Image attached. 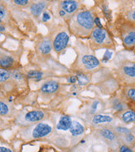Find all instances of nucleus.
I'll return each instance as SVG.
<instances>
[{
  "instance_id": "nucleus-11",
  "label": "nucleus",
  "mask_w": 135,
  "mask_h": 152,
  "mask_svg": "<svg viewBox=\"0 0 135 152\" xmlns=\"http://www.w3.org/2000/svg\"><path fill=\"white\" fill-rule=\"evenodd\" d=\"M114 121V118L110 115L107 114H101L97 113L93 115L92 118L90 119V123L93 126L101 125V124H108L111 123Z\"/></svg>"
},
{
  "instance_id": "nucleus-30",
  "label": "nucleus",
  "mask_w": 135,
  "mask_h": 152,
  "mask_svg": "<svg viewBox=\"0 0 135 152\" xmlns=\"http://www.w3.org/2000/svg\"><path fill=\"white\" fill-rule=\"evenodd\" d=\"M113 56V52L111 50H105V52H104V56L102 57V60L101 61L103 62V63H107L111 58H112Z\"/></svg>"
},
{
  "instance_id": "nucleus-28",
  "label": "nucleus",
  "mask_w": 135,
  "mask_h": 152,
  "mask_svg": "<svg viewBox=\"0 0 135 152\" xmlns=\"http://www.w3.org/2000/svg\"><path fill=\"white\" fill-rule=\"evenodd\" d=\"M102 11H103V13L104 15L105 16V18L109 20L112 18V13H111V10L109 8V6L107 4H104L102 6Z\"/></svg>"
},
{
  "instance_id": "nucleus-35",
  "label": "nucleus",
  "mask_w": 135,
  "mask_h": 152,
  "mask_svg": "<svg viewBox=\"0 0 135 152\" xmlns=\"http://www.w3.org/2000/svg\"><path fill=\"white\" fill-rule=\"evenodd\" d=\"M119 152H134L129 146H128L127 145H120Z\"/></svg>"
},
{
  "instance_id": "nucleus-33",
  "label": "nucleus",
  "mask_w": 135,
  "mask_h": 152,
  "mask_svg": "<svg viewBox=\"0 0 135 152\" xmlns=\"http://www.w3.org/2000/svg\"><path fill=\"white\" fill-rule=\"evenodd\" d=\"M11 77L12 78H13L14 80H23V75L21 74V73L18 72V71H16V70H14V71L11 72Z\"/></svg>"
},
{
  "instance_id": "nucleus-22",
  "label": "nucleus",
  "mask_w": 135,
  "mask_h": 152,
  "mask_svg": "<svg viewBox=\"0 0 135 152\" xmlns=\"http://www.w3.org/2000/svg\"><path fill=\"white\" fill-rule=\"evenodd\" d=\"M43 76V73L42 71H39V70H30L27 74V78L31 79V80H37V81L42 80Z\"/></svg>"
},
{
  "instance_id": "nucleus-19",
  "label": "nucleus",
  "mask_w": 135,
  "mask_h": 152,
  "mask_svg": "<svg viewBox=\"0 0 135 152\" xmlns=\"http://www.w3.org/2000/svg\"><path fill=\"white\" fill-rule=\"evenodd\" d=\"M121 121L125 124L135 122V112L134 110H125L120 114Z\"/></svg>"
},
{
  "instance_id": "nucleus-40",
  "label": "nucleus",
  "mask_w": 135,
  "mask_h": 152,
  "mask_svg": "<svg viewBox=\"0 0 135 152\" xmlns=\"http://www.w3.org/2000/svg\"><path fill=\"white\" fill-rule=\"evenodd\" d=\"M4 31H5V27L2 24H0V32H4Z\"/></svg>"
},
{
  "instance_id": "nucleus-2",
  "label": "nucleus",
  "mask_w": 135,
  "mask_h": 152,
  "mask_svg": "<svg viewBox=\"0 0 135 152\" xmlns=\"http://www.w3.org/2000/svg\"><path fill=\"white\" fill-rule=\"evenodd\" d=\"M53 131L52 125L47 122H39L21 130V136L26 141L42 139L49 136Z\"/></svg>"
},
{
  "instance_id": "nucleus-9",
  "label": "nucleus",
  "mask_w": 135,
  "mask_h": 152,
  "mask_svg": "<svg viewBox=\"0 0 135 152\" xmlns=\"http://www.w3.org/2000/svg\"><path fill=\"white\" fill-rule=\"evenodd\" d=\"M60 8L67 13V15H73L79 8V3L76 0H62L60 4Z\"/></svg>"
},
{
  "instance_id": "nucleus-14",
  "label": "nucleus",
  "mask_w": 135,
  "mask_h": 152,
  "mask_svg": "<svg viewBox=\"0 0 135 152\" xmlns=\"http://www.w3.org/2000/svg\"><path fill=\"white\" fill-rule=\"evenodd\" d=\"M72 119L71 118L68 116V115H63L62 116L59 121L56 123V128L58 131H63V132H66L68 131L70 128V126L72 125Z\"/></svg>"
},
{
  "instance_id": "nucleus-39",
  "label": "nucleus",
  "mask_w": 135,
  "mask_h": 152,
  "mask_svg": "<svg viewBox=\"0 0 135 152\" xmlns=\"http://www.w3.org/2000/svg\"><path fill=\"white\" fill-rule=\"evenodd\" d=\"M0 152H12L10 149L6 147H0Z\"/></svg>"
},
{
  "instance_id": "nucleus-18",
  "label": "nucleus",
  "mask_w": 135,
  "mask_h": 152,
  "mask_svg": "<svg viewBox=\"0 0 135 152\" xmlns=\"http://www.w3.org/2000/svg\"><path fill=\"white\" fill-rule=\"evenodd\" d=\"M110 104L113 109L118 113H123L127 109V104L120 98H113L110 101Z\"/></svg>"
},
{
  "instance_id": "nucleus-10",
  "label": "nucleus",
  "mask_w": 135,
  "mask_h": 152,
  "mask_svg": "<svg viewBox=\"0 0 135 152\" xmlns=\"http://www.w3.org/2000/svg\"><path fill=\"white\" fill-rule=\"evenodd\" d=\"M60 88V84L56 80H47L44 82L40 90L43 94H52L57 92Z\"/></svg>"
},
{
  "instance_id": "nucleus-42",
  "label": "nucleus",
  "mask_w": 135,
  "mask_h": 152,
  "mask_svg": "<svg viewBox=\"0 0 135 152\" xmlns=\"http://www.w3.org/2000/svg\"><path fill=\"white\" fill-rule=\"evenodd\" d=\"M45 1H46V2H48V1H49V0H45Z\"/></svg>"
},
{
  "instance_id": "nucleus-34",
  "label": "nucleus",
  "mask_w": 135,
  "mask_h": 152,
  "mask_svg": "<svg viewBox=\"0 0 135 152\" xmlns=\"http://www.w3.org/2000/svg\"><path fill=\"white\" fill-rule=\"evenodd\" d=\"M51 14L49 12L47 11H44L43 12V15H42V21H43V23H46V22H48L49 20L51 19Z\"/></svg>"
},
{
  "instance_id": "nucleus-46",
  "label": "nucleus",
  "mask_w": 135,
  "mask_h": 152,
  "mask_svg": "<svg viewBox=\"0 0 135 152\" xmlns=\"http://www.w3.org/2000/svg\"><path fill=\"white\" fill-rule=\"evenodd\" d=\"M134 1H135V0H134Z\"/></svg>"
},
{
  "instance_id": "nucleus-37",
  "label": "nucleus",
  "mask_w": 135,
  "mask_h": 152,
  "mask_svg": "<svg viewBox=\"0 0 135 152\" xmlns=\"http://www.w3.org/2000/svg\"><path fill=\"white\" fill-rule=\"evenodd\" d=\"M95 25L96 26V27H100V28H102V27H103L102 24H101L100 18H98V17H95Z\"/></svg>"
},
{
  "instance_id": "nucleus-15",
  "label": "nucleus",
  "mask_w": 135,
  "mask_h": 152,
  "mask_svg": "<svg viewBox=\"0 0 135 152\" xmlns=\"http://www.w3.org/2000/svg\"><path fill=\"white\" fill-rule=\"evenodd\" d=\"M15 65V60L13 56L6 53H0V68L9 69Z\"/></svg>"
},
{
  "instance_id": "nucleus-4",
  "label": "nucleus",
  "mask_w": 135,
  "mask_h": 152,
  "mask_svg": "<svg viewBox=\"0 0 135 152\" xmlns=\"http://www.w3.org/2000/svg\"><path fill=\"white\" fill-rule=\"evenodd\" d=\"M90 38L92 42L97 46H103L110 43V38L108 32L103 27H95L90 33Z\"/></svg>"
},
{
  "instance_id": "nucleus-5",
  "label": "nucleus",
  "mask_w": 135,
  "mask_h": 152,
  "mask_svg": "<svg viewBox=\"0 0 135 152\" xmlns=\"http://www.w3.org/2000/svg\"><path fill=\"white\" fill-rule=\"evenodd\" d=\"M69 41L70 37L66 31H59L55 36L54 40L52 42L53 50H54L56 53L62 52V50L66 49V46H68Z\"/></svg>"
},
{
  "instance_id": "nucleus-23",
  "label": "nucleus",
  "mask_w": 135,
  "mask_h": 152,
  "mask_svg": "<svg viewBox=\"0 0 135 152\" xmlns=\"http://www.w3.org/2000/svg\"><path fill=\"white\" fill-rule=\"evenodd\" d=\"M10 77H11V72L9 70L0 68V83H4L7 81Z\"/></svg>"
},
{
  "instance_id": "nucleus-12",
  "label": "nucleus",
  "mask_w": 135,
  "mask_h": 152,
  "mask_svg": "<svg viewBox=\"0 0 135 152\" xmlns=\"http://www.w3.org/2000/svg\"><path fill=\"white\" fill-rule=\"evenodd\" d=\"M47 6V2L45 0H41L32 3L30 6V12L34 17H39L41 14H43V12L45 11Z\"/></svg>"
},
{
  "instance_id": "nucleus-6",
  "label": "nucleus",
  "mask_w": 135,
  "mask_h": 152,
  "mask_svg": "<svg viewBox=\"0 0 135 152\" xmlns=\"http://www.w3.org/2000/svg\"><path fill=\"white\" fill-rule=\"evenodd\" d=\"M122 41L127 48L135 46V25H128L122 30Z\"/></svg>"
},
{
  "instance_id": "nucleus-7",
  "label": "nucleus",
  "mask_w": 135,
  "mask_h": 152,
  "mask_svg": "<svg viewBox=\"0 0 135 152\" xmlns=\"http://www.w3.org/2000/svg\"><path fill=\"white\" fill-rule=\"evenodd\" d=\"M120 74L127 82L135 83V63L125 62L120 66Z\"/></svg>"
},
{
  "instance_id": "nucleus-26",
  "label": "nucleus",
  "mask_w": 135,
  "mask_h": 152,
  "mask_svg": "<svg viewBox=\"0 0 135 152\" xmlns=\"http://www.w3.org/2000/svg\"><path fill=\"white\" fill-rule=\"evenodd\" d=\"M117 135H120V136H124V135H126L128 133L131 132V131L125 127V126H115V128L114 130Z\"/></svg>"
},
{
  "instance_id": "nucleus-20",
  "label": "nucleus",
  "mask_w": 135,
  "mask_h": 152,
  "mask_svg": "<svg viewBox=\"0 0 135 152\" xmlns=\"http://www.w3.org/2000/svg\"><path fill=\"white\" fill-rule=\"evenodd\" d=\"M76 79H77V84L79 86H85L90 83V79L88 76L82 72L76 73Z\"/></svg>"
},
{
  "instance_id": "nucleus-29",
  "label": "nucleus",
  "mask_w": 135,
  "mask_h": 152,
  "mask_svg": "<svg viewBox=\"0 0 135 152\" xmlns=\"http://www.w3.org/2000/svg\"><path fill=\"white\" fill-rule=\"evenodd\" d=\"M7 18H8V11L4 7V5L0 4V19L2 21H5Z\"/></svg>"
},
{
  "instance_id": "nucleus-16",
  "label": "nucleus",
  "mask_w": 135,
  "mask_h": 152,
  "mask_svg": "<svg viewBox=\"0 0 135 152\" xmlns=\"http://www.w3.org/2000/svg\"><path fill=\"white\" fill-rule=\"evenodd\" d=\"M69 131L72 138L73 139H77V138H80L84 134L85 127L81 122H79L78 121H73L72 125L70 126Z\"/></svg>"
},
{
  "instance_id": "nucleus-32",
  "label": "nucleus",
  "mask_w": 135,
  "mask_h": 152,
  "mask_svg": "<svg viewBox=\"0 0 135 152\" xmlns=\"http://www.w3.org/2000/svg\"><path fill=\"white\" fill-rule=\"evenodd\" d=\"M128 19L130 21V23H132L133 24L135 25V9L134 10H131L130 12H128L127 15Z\"/></svg>"
},
{
  "instance_id": "nucleus-41",
  "label": "nucleus",
  "mask_w": 135,
  "mask_h": 152,
  "mask_svg": "<svg viewBox=\"0 0 135 152\" xmlns=\"http://www.w3.org/2000/svg\"><path fill=\"white\" fill-rule=\"evenodd\" d=\"M2 22H3V21H2V20H1V19H0V24H1V23H2Z\"/></svg>"
},
{
  "instance_id": "nucleus-45",
  "label": "nucleus",
  "mask_w": 135,
  "mask_h": 152,
  "mask_svg": "<svg viewBox=\"0 0 135 152\" xmlns=\"http://www.w3.org/2000/svg\"><path fill=\"white\" fill-rule=\"evenodd\" d=\"M0 1H1V0H0Z\"/></svg>"
},
{
  "instance_id": "nucleus-8",
  "label": "nucleus",
  "mask_w": 135,
  "mask_h": 152,
  "mask_svg": "<svg viewBox=\"0 0 135 152\" xmlns=\"http://www.w3.org/2000/svg\"><path fill=\"white\" fill-rule=\"evenodd\" d=\"M80 63L82 67L86 70H94L101 65V62L98 60V58L90 54H84L82 56H81Z\"/></svg>"
},
{
  "instance_id": "nucleus-44",
  "label": "nucleus",
  "mask_w": 135,
  "mask_h": 152,
  "mask_svg": "<svg viewBox=\"0 0 135 152\" xmlns=\"http://www.w3.org/2000/svg\"><path fill=\"white\" fill-rule=\"evenodd\" d=\"M134 132H135V128H134Z\"/></svg>"
},
{
  "instance_id": "nucleus-38",
  "label": "nucleus",
  "mask_w": 135,
  "mask_h": 152,
  "mask_svg": "<svg viewBox=\"0 0 135 152\" xmlns=\"http://www.w3.org/2000/svg\"><path fill=\"white\" fill-rule=\"evenodd\" d=\"M58 13H59L60 17H62V18H65V17H66V16H68L66 12L64 11L63 9H61V8H60V10H59V12H58Z\"/></svg>"
},
{
  "instance_id": "nucleus-21",
  "label": "nucleus",
  "mask_w": 135,
  "mask_h": 152,
  "mask_svg": "<svg viewBox=\"0 0 135 152\" xmlns=\"http://www.w3.org/2000/svg\"><path fill=\"white\" fill-rule=\"evenodd\" d=\"M12 108L9 104L0 101V116H8L11 113Z\"/></svg>"
},
{
  "instance_id": "nucleus-3",
  "label": "nucleus",
  "mask_w": 135,
  "mask_h": 152,
  "mask_svg": "<svg viewBox=\"0 0 135 152\" xmlns=\"http://www.w3.org/2000/svg\"><path fill=\"white\" fill-rule=\"evenodd\" d=\"M46 117V113L43 110L34 109L27 112H21L16 118V123L23 126H28L39 122H42Z\"/></svg>"
},
{
  "instance_id": "nucleus-17",
  "label": "nucleus",
  "mask_w": 135,
  "mask_h": 152,
  "mask_svg": "<svg viewBox=\"0 0 135 152\" xmlns=\"http://www.w3.org/2000/svg\"><path fill=\"white\" fill-rule=\"evenodd\" d=\"M100 136H101L103 139H104L105 141H107L108 142L110 143H114L117 141V134L115 133L114 131L109 129L108 127H104V128H101L100 130Z\"/></svg>"
},
{
  "instance_id": "nucleus-13",
  "label": "nucleus",
  "mask_w": 135,
  "mask_h": 152,
  "mask_svg": "<svg viewBox=\"0 0 135 152\" xmlns=\"http://www.w3.org/2000/svg\"><path fill=\"white\" fill-rule=\"evenodd\" d=\"M37 49L43 56H48L51 52V50L53 49L52 42L51 41L50 38H43L41 42H39Z\"/></svg>"
},
{
  "instance_id": "nucleus-25",
  "label": "nucleus",
  "mask_w": 135,
  "mask_h": 152,
  "mask_svg": "<svg viewBox=\"0 0 135 152\" xmlns=\"http://www.w3.org/2000/svg\"><path fill=\"white\" fill-rule=\"evenodd\" d=\"M122 139L126 145H131L135 141V136L132 132L128 133L126 135L122 136Z\"/></svg>"
},
{
  "instance_id": "nucleus-1",
  "label": "nucleus",
  "mask_w": 135,
  "mask_h": 152,
  "mask_svg": "<svg viewBox=\"0 0 135 152\" xmlns=\"http://www.w3.org/2000/svg\"><path fill=\"white\" fill-rule=\"evenodd\" d=\"M95 17L90 10L76 12L70 22V30L77 36H86L91 33L95 28Z\"/></svg>"
},
{
  "instance_id": "nucleus-36",
  "label": "nucleus",
  "mask_w": 135,
  "mask_h": 152,
  "mask_svg": "<svg viewBox=\"0 0 135 152\" xmlns=\"http://www.w3.org/2000/svg\"><path fill=\"white\" fill-rule=\"evenodd\" d=\"M67 82L69 83V84H75L76 82H77V79H76V75H70L67 79Z\"/></svg>"
},
{
  "instance_id": "nucleus-31",
  "label": "nucleus",
  "mask_w": 135,
  "mask_h": 152,
  "mask_svg": "<svg viewBox=\"0 0 135 152\" xmlns=\"http://www.w3.org/2000/svg\"><path fill=\"white\" fill-rule=\"evenodd\" d=\"M13 4L19 7H27L30 4L31 0H12Z\"/></svg>"
},
{
  "instance_id": "nucleus-27",
  "label": "nucleus",
  "mask_w": 135,
  "mask_h": 152,
  "mask_svg": "<svg viewBox=\"0 0 135 152\" xmlns=\"http://www.w3.org/2000/svg\"><path fill=\"white\" fill-rule=\"evenodd\" d=\"M126 96L129 100H131L135 103V88H128L126 90Z\"/></svg>"
},
{
  "instance_id": "nucleus-24",
  "label": "nucleus",
  "mask_w": 135,
  "mask_h": 152,
  "mask_svg": "<svg viewBox=\"0 0 135 152\" xmlns=\"http://www.w3.org/2000/svg\"><path fill=\"white\" fill-rule=\"evenodd\" d=\"M101 101H99V100H95V101H93L92 103H90V113L92 114V115L96 114L97 111L99 110V107L101 106Z\"/></svg>"
},
{
  "instance_id": "nucleus-43",
  "label": "nucleus",
  "mask_w": 135,
  "mask_h": 152,
  "mask_svg": "<svg viewBox=\"0 0 135 152\" xmlns=\"http://www.w3.org/2000/svg\"><path fill=\"white\" fill-rule=\"evenodd\" d=\"M0 37H1V32H0Z\"/></svg>"
}]
</instances>
